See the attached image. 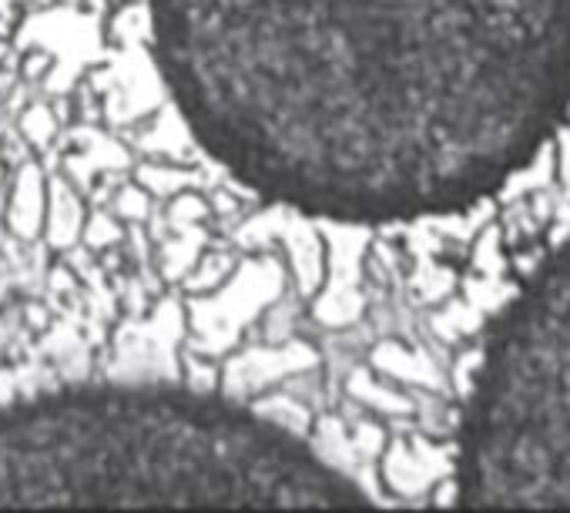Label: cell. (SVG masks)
Wrapping results in <instances>:
<instances>
[{
    "mask_svg": "<svg viewBox=\"0 0 570 513\" xmlns=\"http://www.w3.org/2000/svg\"><path fill=\"white\" fill-rule=\"evenodd\" d=\"M553 165L560 168V178H563V185H570V135H567V131H563L560 145L553 148Z\"/></svg>",
    "mask_w": 570,
    "mask_h": 513,
    "instance_id": "cell-3",
    "label": "cell"
},
{
    "mask_svg": "<svg viewBox=\"0 0 570 513\" xmlns=\"http://www.w3.org/2000/svg\"><path fill=\"white\" fill-rule=\"evenodd\" d=\"M151 45L242 188L343 225L503 188L570 105V0H151Z\"/></svg>",
    "mask_w": 570,
    "mask_h": 513,
    "instance_id": "cell-1",
    "label": "cell"
},
{
    "mask_svg": "<svg viewBox=\"0 0 570 513\" xmlns=\"http://www.w3.org/2000/svg\"><path fill=\"white\" fill-rule=\"evenodd\" d=\"M285 426L171 383H78L0 406V506H370Z\"/></svg>",
    "mask_w": 570,
    "mask_h": 513,
    "instance_id": "cell-2",
    "label": "cell"
}]
</instances>
